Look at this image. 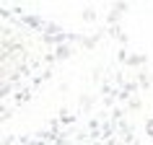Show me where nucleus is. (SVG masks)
<instances>
[{
	"mask_svg": "<svg viewBox=\"0 0 153 145\" xmlns=\"http://www.w3.org/2000/svg\"><path fill=\"white\" fill-rule=\"evenodd\" d=\"M148 132H151V135H153V122H148Z\"/></svg>",
	"mask_w": 153,
	"mask_h": 145,
	"instance_id": "obj_1",
	"label": "nucleus"
}]
</instances>
